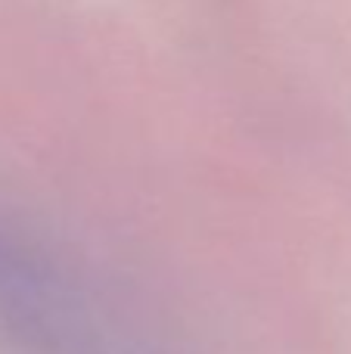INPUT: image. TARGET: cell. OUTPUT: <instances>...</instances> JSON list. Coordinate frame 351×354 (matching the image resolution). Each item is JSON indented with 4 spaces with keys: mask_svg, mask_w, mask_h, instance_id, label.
I'll return each mask as SVG.
<instances>
[{
    "mask_svg": "<svg viewBox=\"0 0 351 354\" xmlns=\"http://www.w3.org/2000/svg\"><path fill=\"white\" fill-rule=\"evenodd\" d=\"M0 330L31 354H155L72 268L0 243Z\"/></svg>",
    "mask_w": 351,
    "mask_h": 354,
    "instance_id": "6da1fadb",
    "label": "cell"
}]
</instances>
